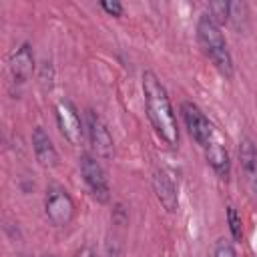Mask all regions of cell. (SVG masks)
Wrapping results in <instances>:
<instances>
[{
    "label": "cell",
    "mask_w": 257,
    "mask_h": 257,
    "mask_svg": "<svg viewBox=\"0 0 257 257\" xmlns=\"http://www.w3.org/2000/svg\"><path fill=\"white\" fill-rule=\"evenodd\" d=\"M44 211H46V217L52 225L66 227L74 217V201L70 199V195L62 187L52 185L46 191Z\"/></svg>",
    "instance_id": "cell-3"
},
{
    "label": "cell",
    "mask_w": 257,
    "mask_h": 257,
    "mask_svg": "<svg viewBox=\"0 0 257 257\" xmlns=\"http://www.w3.org/2000/svg\"><path fill=\"white\" fill-rule=\"evenodd\" d=\"M215 257H237V253H235V249H233V245L229 241L221 239L215 245Z\"/></svg>",
    "instance_id": "cell-16"
},
{
    "label": "cell",
    "mask_w": 257,
    "mask_h": 257,
    "mask_svg": "<svg viewBox=\"0 0 257 257\" xmlns=\"http://www.w3.org/2000/svg\"><path fill=\"white\" fill-rule=\"evenodd\" d=\"M227 221H229V229L235 241H241L243 237V227H241V217L237 213L235 207H227Z\"/></svg>",
    "instance_id": "cell-15"
},
{
    "label": "cell",
    "mask_w": 257,
    "mask_h": 257,
    "mask_svg": "<svg viewBox=\"0 0 257 257\" xmlns=\"http://www.w3.org/2000/svg\"><path fill=\"white\" fill-rule=\"evenodd\" d=\"M10 74L12 80L18 84H24L26 80H30L32 72H34V54H32V46L28 42L20 44L12 56H10Z\"/></svg>",
    "instance_id": "cell-9"
},
{
    "label": "cell",
    "mask_w": 257,
    "mask_h": 257,
    "mask_svg": "<svg viewBox=\"0 0 257 257\" xmlns=\"http://www.w3.org/2000/svg\"><path fill=\"white\" fill-rule=\"evenodd\" d=\"M32 149L36 155V161L44 167V169H54L58 165V153L48 137V133L42 126H36L32 131Z\"/></svg>",
    "instance_id": "cell-11"
},
{
    "label": "cell",
    "mask_w": 257,
    "mask_h": 257,
    "mask_svg": "<svg viewBox=\"0 0 257 257\" xmlns=\"http://www.w3.org/2000/svg\"><path fill=\"white\" fill-rule=\"evenodd\" d=\"M80 173H82V179H84L88 191L92 193V197L98 203H108L110 201V185H108L106 173H104L102 165L96 161V157L82 155L80 157Z\"/></svg>",
    "instance_id": "cell-4"
},
{
    "label": "cell",
    "mask_w": 257,
    "mask_h": 257,
    "mask_svg": "<svg viewBox=\"0 0 257 257\" xmlns=\"http://www.w3.org/2000/svg\"><path fill=\"white\" fill-rule=\"evenodd\" d=\"M78 257H94V253H92V251H90V249H82V251H80V255H78Z\"/></svg>",
    "instance_id": "cell-18"
},
{
    "label": "cell",
    "mask_w": 257,
    "mask_h": 257,
    "mask_svg": "<svg viewBox=\"0 0 257 257\" xmlns=\"http://www.w3.org/2000/svg\"><path fill=\"white\" fill-rule=\"evenodd\" d=\"M239 161H241V171L245 175V181L251 193L257 197V147L249 137H243L239 143Z\"/></svg>",
    "instance_id": "cell-10"
},
{
    "label": "cell",
    "mask_w": 257,
    "mask_h": 257,
    "mask_svg": "<svg viewBox=\"0 0 257 257\" xmlns=\"http://www.w3.org/2000/svg\"><path fill=\"white\" fill-rule=\"evenodd\" d=\"M54 110H56V122H58V128H60L62 137H64L70 145H74V147L82 145L84 124H82V120H80V116H78L76 106H74L68 98H60V100L56 102V108H54Z\"/></svg>",
    "instance_id": "cell-5"
},
{
    "label": "cell",
    "mask_w": 257,
    "mask_h": 257,
    "mask_svg": "<svg viewBox=\"0 0 257 257\" xmlns=\"http://www.w3.org/2000/svg\"><path fill=\"white\" fill-rule=\"evenodd\" d=\"M181 112H183V118H185V124L189 128L191 137L205 149L215 139V128L209 122V118L205 116V112L191 100H185L181 104Z\"/></svg>",
    "instance_id": "cell-7"
},
{
    "label": "cell",
    "mask_w": 257,
    "mask_h": 257,
    "mask_svg": "<svg viewBox=\"0 0 257 257\" xmlns=\"http://www.w3.org/2000/svg\"><path fill=\"white\" fill-rule=\"evenodd\" d=\"M229 22L235 24V28H241L239 22H247V4L245 2H229Z\"/></svg>",
    "instance_id": "cell-13"
},
{
    "label": "cell",
    "mask_w": 257,
    "mask_h": 257,
    "mask_svg": "<svg viewBox=\"0 0 257 257\" xmlns=\"http://www.w3.org/2000/svg\"><path fill=\"white\" fill-rule=\"evenodd\" d=\"M143 94H145L147 116H149L153 128L169 147H177L179 124H177V116H175L171 98H169L163 82L151 70L143 72Z\"/></svg>",
    "instance_id": "cell-1"
},
{
    "label": "cell",
    "mask_w": 257,
    "mask_h": 257,
    "mask_svg": "<svg viewBox=\"0 0 257 257\" xmlns=\"http://www.w3.org/2000/svg\"><path fill=\"white\" fill-rule=\"evenodd\" d=\"M209 16L219 24V22H229V2H211L209 4Z\"/></svg>",
    "instance_id": "cell-14"
},
{
    "label": "cell",
    "mask_w": 257,
    "mask_h": 257,
    "mask_svg": "<svg viewBox=\"0 0 257 257\" xmlns=\"http://www.w3.org/2000/svg\"><path fill=\"white\" fill-rule=\"evenodd\" d=\"M84 128H86L90 147H92V151L96 153V157H100V159H110L112 153H114L112 135H110L108 126L104 124V120H102L92 108L86 110V124H84Z\"/></svg>",
    "instance_id": "cell-6"
},
{
    "label": "cell",
    "mask_w": 257,
    "mask_h": 257,
    "mask_svg": "<svg viewBox=\"0 0 257 257\" xmlns=\"http://www.w3.org/2000/svg\"><path fill=\"white\" fill-rule=\"evenodd\" d=\"M100 8H102V10H106V12H108V14H112V16H120V14H122V4H120V2H116V0H112V2L104 0V2H100Z\"/></svg>",
    "instance_id": "cell-17"
},
{
    "label": "cell",
    "mask_w": 257,
    "mask_h": 257,
    "mask_svg": "<svg viewBox=\"0 0 257 257\" xmlns=\"http://www.w3.org/2000/svg\"><path fill=\"white\" fill-rule=\"evenodd\" d=\"M153 189H155L159 203L169 213H175L179 207V193H177V183H175L173 175L165 169H157L153 173Z\"/></svg>",
    "instance_id": "cell-8"
},
{
    "label": "cell",
    "mask_w": 257,
    "mask_h": 257,
    "mask_svg": "<svg viewBox=\"0 0 257 257\" xmlns=\"http://www.w3.org/2000/svg\"><path fill=\"white\" fill-rule=\"evenodd\" d=\"M205 157H207L209 165L213 167V171H215L221 179H227V177H229V171H231L229 153H227V149L223 147V143H221L217 137L205 147Z\"/></svg>",
    "instance_id": "cell-12"
},
{
    "label": "cell",
    "mask_w": 257,
    "mask_h": 257,
    "mask_svg": "<svg viewBox=\"0 0 257 257\" xmlns=\"http://www.w3.org/2000/svg\"><path fill=\"white\" fill-rule=\"evenodd\" d=\"M197 38H199V44H201L203 52L213 62V66L225 78H231L233 76V58H231V52L227 48V42L223 38V32H221L219 24L209 14H203L199 18V22H197Z\"/></svg>",
    "instance_id": "cell-2"
}]
</instances>
